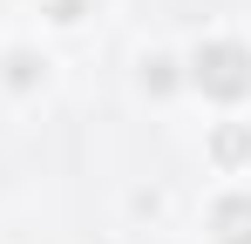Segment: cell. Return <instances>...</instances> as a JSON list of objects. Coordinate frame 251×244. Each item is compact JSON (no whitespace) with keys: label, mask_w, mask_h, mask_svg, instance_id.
Returning <instances> with one entry per match:
<instances>
[{"label":"cell","mask_w":251,"mask_h":244,"mask_svg":"<svg viewBox=\"0 0 251 244\" xmlns=\"http://www.w3.org/2000/svg\"><path fill=\"white\" fill-rule=\"evenodd\" d=\"M197 81H210L217 95H245V88H251L245 54H238V48H210V54H197Z\"/></svg>","instance_id":"6da1fadb"},{"label":"cell","mask_w":251,"mask_h":244,"mask_svg":"<svg viewBox=\"0 0 251 244\" xmlns=\"http://www.w3.org/2000/svg\"><path fill=\"white\" fill-rule=\"evenodd\" d=\"M217 224H224V244H251V203H224Z\"/></svg>","instance_id":"7a4b0ae2"}]
</instances>
